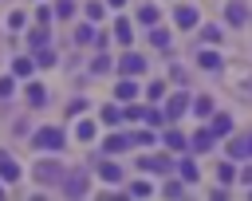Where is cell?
I'll use <instances>...</instances> for the list:
<instances>
[{
	"instance_id": "1",
	"label": "cell",
	"mask_w": 252,
	"mask_h": 201,
	"mask_svg": "<svg viewBox=\"0 0 252 201\" xmlns=\"http://www.w3.org/2000/svg\"><path fill=\"white\" fill-rule=\"evenodd\" d=\"M63 142H67V134L59 126H43V130L32 134V146L35 150H63Z\"/></svg>"
},
{
	"instance_id": "2",
	"label": "cell",
	"mask_w": 252,
	"mask_h": 201,
	"mask_svg": "<svg viewBox=\"0 0 252 201\" xmlns=\"http://www.w3.org/2000/svg\"><path fill=\"white\" fill-rule=\"evenodd\" d=\"M32 177L43 181V185H63V166L59 162H35L32 166Z\"/></svg>"
},
{
	"instance_id": "3",
	"label": "cell",
	"mask_w": 252,
	"mask_h": 201,
	"mask_svg": "<svg viewBox=\"0 0 252 201\" xmlns=\"http://www.w3.org/2000/svg\"><path fill=\"white\" fill-rule=\"evenodd\" d=\"M228 79H232V91H236L240 99H252V75H248V67L232 63V67H228Z\"/></svg>"
},
{
	"instance_id": "4",
	"label": "cell",
	"mask_w": 252,
	"mask_h": 201,
	"mask_svg": "<svg viewBox=\"0 0 252 201\" xmlns=\"http://www.w3.org/2000/svg\"><path fill=\"white\" fill-rule=\"evenodd\" d=\"M63 193H71V197H83V193H87V173H83V169L67 173V177H63Z\"/></svg>"
},
{
	"instance_id": "5",
	"label": "cell",
	"mask_w": 252,
	"mask_h": 201,
	"mask_svg": "<svg viewBox=\"0 0 252 201\" xmlns=\"http://www.w3.org/2000/svg\"><path fill=\"white\" fill-rule=\"evenodd\" d=\"M142 169H150V173H169L173 162H169L165 154H146V158H142Z\"/></svg>"
},
{
	"instance_id": "6",
	"label": "cell",
	"mask_w": 252,
	"mask_h": 201,
	"mask_svg": "<svg viewBox=\"0 0 252 201\" xmlns=\"http://www.w3.org/2000/svg\"><path fill=\"white\" fill-rule=\"evenodd\" d=\"M173 20H177V28H197V8H189V4H177L173 8Z\"/></svg>"
},
{
	"instance_id": "7",
	"label": "cell",
	"mask_w": 252,
	"mask_h": 201,
	"mask_svg": "<svg viewBox=\"0 0 252 201\" xmlns=\"http://www.w3.org/2000/svg\"><path fill=\"white\" fill-rule=\"evenodd\" d=\"M118 71H122V75H142V71H146V59H142V55H122V59H118Z\"/></svg>"
},
{
	"instance_id": "8",
	"label": "cell",
	"mask_w": 252,
	"mask_h": 201,
	"mask_svg": "<svg viewBox=\"0 0 252 201\" xmlns=\"http://www.w3.org/2000/svg\"><path fill=\"white\" fill-rule=\"evenodd\" d=\"M189 110V95H173L169 102H165V118H181Z\"/></svg>"
},
{
	"instance_id": "9",
	"label": "cell",
	"mask_w": 252,
	"mask_h": 201,
	"mask_svg": "<svg viewBox=\"0 0 252 201\" xmlns=\"http://www.w3.org/2000/svg\"><path fill=\"white\" fill-rule=\"evenodd\" d=\"M114 95H118V99H122V102H130V99H134V95H138V83H134V75H122V83H118V87H114Z\"/></svg>"
},
{
	"instance_id": "10",
	"label": "cell",
	"mask_w": 252,
	"mask_h": 201,
	"mask_svg": "<svg viewBox=\"0 0 252 201\" xmlns=\"http://www.w3.org/2000/svg\"><path fill=\"white\" fill-rule=\"evenodd\" d=\"M0 177H4V181H16V177H20V166H16L4 150H0Z\"/></svg>"
},
{
	"instance_id": "11",
	"label": "cell",
	"mask_w": 252,
	"mask_h": 201,
	"mask_svg": "<svg viewBox=\"0 0 252 201\" xmlns=\"http://www.w3.org/2000/svg\"><path fill=\"white\" fill-rule=\"evenodd\" d=\"M213 138H217V134H213V130H197V134H193V138H189V146H193V150H197V154H201V150H209V146H213Z\"/></svg>"
},
{
	"instance_id": "12",
	"label": "cell",
	"mask_w": 252,
	"mask_h": 201,
	"mask_svg": "<svg viewBox=\"0 0 252 201\" xmlns=\"http://www.w3.org/2000/svg\"><path fill=\"white\" fill-rule=\"evenodd\" d=\"M228 158H252V154H248V134H240V138L228 142Z\"/></svg>"
},
{
	"instance_id": "13",
	"label": "cell",
	"mask_w": 252,
	"mask_h": 201,
	"mask_svg": "<svg viewBox=\"0 0 252 201\" xmlns=\"http://www.w3.org/2000/svg\"><path fill=\"white\" fill-rule=\"evenodd\" d=\"M197 63H201L205 71H220V51H201Z\"/></svg>"
},
{
	"instance_id": "14",
	"label": "cell",
	"mask_w": 252,
	"mask_h": 201,
	"mask_svg": "<svg viewBox=\"0 0 252 201\" xmlns=\"http://www.w3.org/2000/svg\"><path fill=\"white\" fill-rule=\"evenodd\" d=\"M94 169H98V177H106V181H122V169H118L114 162H98Z\"/></svg>"
},
{
	"instance_id": "15",
	"label": "cell",
	"mask_w": 252,
	"mask_h": 201,
	"mask_svg": "<svg viewBox=\"0 0 252 201\" xmlns=\"http://www.w3.org/2000/svg\"><path fill=\"white\" fill-rule=\"evenodd\" d=\"M28 102H32V106H43V102H47V91H43L39 83H28Z\"/></svg>"
},
{
	"instance_id": "16",
	"label": "cell",
	"mask_w": 252,
	"mask_h": 201,
	"mask_svg": "<svg viewBox=\"0 0 252 201\" xmlns=\"http://www.w3.org/2000/svg\"><path fill=\"white\" fill-rule=\"evenodd\" d=\"M213 134H232V118L228 114H213V126H209Z\"/></svg>"
},
{
	"instance_id": "17",
	"label": "cell",
	"mask_w": 252,
	"mask_h": 201,
	"mask_svg": "<svg viewBox=\"0 0 252 201\" xmlns=\"http://www.w3.org/2000/svg\"><path fill=\"white\" fill-rule=\"evenodd\" d=\"M244 20H248L244 4H240V0H232V4H228V24H244Z\"/></svg>"
},
{
	"instance_id": "18",
	"label": "cell",
	"mask_w": 252,
	"mask_h": 201,
	"mask_svg": "<svg viewBox=\"0 0 252 201\" xmlns=\"http://www.w3.org/2000/svg\"><path fill=\"white\" fill-rule=\"evenodd\" d=\"M32 67H35V59H28V55H16V63H12V75H32Z\"/></svg>"
},
{
	"instance_id": "19",
	"label": "cell",
	"mask_w": 252,
	"mask_h": 201,
	"mask_svg": "<svg viewBox=\"0 0 252 201\" xmlns=\"http://www.w3.org/2000/svg\"><path fill=\"white\" fill-rule=\"evenodd\" d=\"M126 146H134L130 134H114V138H106V150H110V154H118V150H126Z\"/></svg>"
},
{
	"instance_id": "20",
	"label": "cell",
	"mask_w": 252,
	"mask_h": 201,
	"mask_svg": "<svg viewBox=\"0 0 252 201\" xmlns=\"http://www.w3.org/2000/svg\"><path fill=\"white\" fill-rule=\"evenodd\" d=\"M138 20H142V24H158L161 16H158V8H154V4H142V8H138Z\"/></svg>"
},
{
	"instance_id": "21",
	"label": "cell",
	"mask_w": 252,
	"mask_h": 201,
	"mask_svg": "<svg viewBox=\"0 0 252 201\" xmlns=\"http://www.w3.org/2000/svg\"><path fill=\"white\" fill-rule=\"evenodd\" d=\"M28 43H32V47H47V28L39 24V28H35V32L28 35Z\"/></svg>"
},
{
	"instance_id": "22",
	"label": "cell",
	"mask_w": 252,
	"mask_h": 201,
	"mask_svg": "<svg viewBox=\"0 0 252 201\" xmlns=\"http://www.w3.org/2000/svg\"><path fill=\"white\" fill-rule=\"evenodd\" d=\"M150 43H154V47H169V32H165V28H154V32H150Z\"/></svg>"
},
{
	"instance_id": "23",
	"label": "cell",
	"mask_w": 252,
	"mask_h": 201,
	"mask_svg": "<svg viewBox=\"0 0 252 201\" xmlns=\"http://www.w3.org/2000/svg\"><path fill=\"white\" fill-rule=\"evenodd\" d=\"M165 146H169V150H185L189 142H185V134H177V130H169V134H165Z\"/></svg>"
},
{
	"instance_id": "24",
	"label": "cell",
	"mask_w": 252,
	"mask_h": 201,
	"mask_svg": "<svg viewBox=\"0 0 252 201\" xmlns=\"http://www.w3.org/2000/svg\"><path fill=\"white\" fill-rule=\"evenodd\" d=\"M181 177H185V181H197V177H201L197 162H189V158H185V162H181Z\"/></svg>"
},
{
	"instance_id": "25",
	"label": "cell",
	"mask_w": 252,
	"mask_h": 201,
	"mask_svg": "<svg viewBox=\"0 0 252 201\" xmlns=\"http://www.w3.org/2000/svg\"><path fill=\"white\" fill-rule=\"evenodd\" d=\"M35 63H39V67H51V63H55V51H47V47H35Z\"/></svg>"
},
{
	"instance_id": "26",
	"label": "cell",
	"mask_w": 252,
	"mask_h": 201,
	"mask_svg": "<svg viewBox=\"0 0 252 201\" xmlns=\"http://www.w3.org/2000/svg\"><path fill=\"white\" fill-rule=\"evenodd\" d=\"M193 110H197V114H213V99H209V95L193 99Z\"/></svg>"
},
{
	"instance_id": "27",
	"label": "cell",
	"mask_w": 252,
	"mask_h": 201,
	"mask_svg": "<svg viewBox=\"0 0 252 201\" xmlns=\"http://www.w3.org/2000/svg\"><path fill=\"white\" fill-rule=\"evenodd\" d=\"M75 134H79V138H83V142H91V138H94V122H91V118H83V122H79V130H75Z\"/></svg>"
},
{
	"instance_id": "28",
	"label": "cell",
	"mask_w": 252,
	"mask_h": 201,
	"mask_svg": "<svg viewBox=\"0 0 252 201\" xmlns=\"http://www.w3.org/2000/svg\"><path fill=\"white\" fill-rule=\"evenodd\" d=\"M55 16L71 20V16H75V0H59V4H55Z\"/></svg>"
},
{
	"instance_id": "29",
	"label": "cell",
	"mask_w": 252,
	"mask_h": 201,
	"mask_svg": "<svg viewBox=\"0 0 252 201\" xmlns=\"http://www.w3.org/2000/svg\"><path fill=\"white\" fill-rule=\"evenodd\" d=\"M102 12H106L102 0H91V4H87V16H91V20H102Z\"/></svg>"
},
{
	"instance_id": "30",
	"label": "cell",
	"mask_w": 252,
	"mask_h": 201,
	"mask_svg": "<svg viewBox=\"0 0 252 201\" xmlns=\"http://www.w3.org/2000/svg\"><path fill=\"white\" fill-rule=\"evenodd\" d=\"M114 35H118L122 43H130V35H134V32H130V24H126V20H118V24H114Z\"/></svg>"
},
{
	"instance_id": "31",
	"label": "cell",
	"mask_w": 252,
	"mask_h": 201,
	"mask_svg": "<svg viewBox=\"0 0 252 201\" xmlns=\"http://www.w3.org/2000/svg\"><path fill=\"white\" fill-rule=\"evenodd\" d=\"M91 71H94V75L110 71V59H106V55H94V59H91Z\"/></svg>"
},
{
	"instance_id": "32",
	"label": "cell",
	"mask_w": 252,
	"mask_h": 201,
	"mask_svg": "<svg viewBox=\"0 0 252 201\" xmlns=\"http://www.w3.org/2000/svg\"><path fill=\"white\" fill-rule=\"evenodd\" d=\"M217 177H220V181H232V177H236L232 162H220V166H217Z\"/></svg>"
},
{
	"instance_id": "33",
	"label": "cell",
	"mask_w": 252,
	"mask_h": 201,
	"mask_svg": "<svg viewBox=\"0 0 252 201\" xmlns=\"http://www.w3.org/2000/svg\"><path fill=\"white\" fill-rule=\"evenodd\" d=\"M75 39H79V43H91V39H94V28H91V24H83V28L75 32Z\"/></svg>"
},
{
	"instance_id": "34",
	"label": "cell",
	"mask_w": 252,
	"mask_h": 201,
	"mask_svg": "<svg viewBox=\"0 0 252 201\" xmlns=\"http://www.w3.org/2000/svg\"><path fill=\"white\" fill-rule=\"evenodd\" d=\"M201 39H205V43H220V28H213V24H209V28L201 32Z\"/></svg>"
},
{
	"instance_id": "35",
	"label": "cell",
	"mask_w": 252,
	"mask_h": 201,
	"mask_svg": "<svg viewBox=\"0 0 252 201\" xmlns=\"http://www.w3.org/2000/svg\"><path fill=\"white\" fill-rule=\"evenodd\" d=\"M146 95H150V99H154V102H158V99H161V95H165V83H161V79H158V83H150V87H146Z\"/></svg>"
},
{
	"instance_id": "36",
	"label": "cell",
	"mask_w": 252,
	"mask_h": 201,
	"mask_svg": "<svg viewBox=\"0 0 252 201\" xmlns=\"http://www.w3.org/2000/svg\"><path fill=\"white\" fill-rule=\"evenodd\" d=\"M102 122H110V126H114V122H122V114H118V106H102Z\"/></svg>"
},
{
	"instance_id": "37",
	"label": "cell",
	"mask_w": 252,
	"mask_h": 201,
	"mask_svg": "<svg viewBox=\"0 0 252 201\" xmlns=\"http://www.w3.org/2000/svg\"><path fill=\"white\" fill-rule=\"evenodd\" d=\"M150 189H154L150 181H134V185H130V193H134V197H150Z\"/></svg>"
},
{
	"instance_id": "38",
	"label": "cell",
	"mask_w": 252,
	"mask_h": 201,
	"mask_svg": "<svg viewBox=\"0 0 252 201\" xmlns=\"http://www.w3.org/2000/svg\"><path fill=\"white\" fill-rule=\"evenodd\" d=\"M8 28L20 32V28H24V12H12V16H8Z\"/></svg>"
},
{
	"instance_id": "39",
	"label": "cell",
	"mask_w": 252,
	"mask_h": 201,
	"mask_svg": "<svg viewBox=\"0 0 252 201\" xmlns=\"http://www.w3.org/2000/svg\"><path fill=\"white\" fill-rule=\"evenodd\" d=\"M12 87H16V83L4 75V79H0V99H8V95H12Z\"/></svg>"
},
{
	"instance_id": "40",
	"label": "cell",
	"mask_w": 252,
	"mask_h": 201,
	"mask_svg": "<svg viewBox=\"0 0 252 201\" xmlns=\"http://www.w3.org/2000/svg\"><path fill=\"white\" fill-rule=\"evenodd\" d=\"M126 118H142V122H146V110H142V106H126Z\"/></svg>"
},
{
	"instance_id": "41",
	"label": "cell",
	"mask_w": 252,
	"mask_h": 201,
	"mask_svg": "<svg viewBox=\"0 0 252 201\" xmlns=\"http://www.w3.org/2000/svg\"><path fill=\"white\" fill-rule=\"evenodd\" d=\"M181 193H185V189H181L177 181H169V185H165V197H181Z\"/></svg>"
},
{
	"instance_id": "42",
	"label": "cell",
	"mask_w": 252,
	"mask_h": 201,
	"mask_svg": "<svg viewBox=\"0 0 252 201\" xmlns=\"http://www.w3.org/2000/svg\"><path fill=\"white\" fill-rule=\"evenodd\" d=\"M106 4H110V8H122V4H126V0H106Z\"/></svg>"
},
{
	"instance_id": "43",
	"label": "cell",
	"mask_w": 252,
	"mask_h": 201,
	"mask_svg": "<svg viewBox=\"0 0 252 201\" xmlns=\"http://www.w3.org/2000/svg\"><path fill=\"white\" fill-rule=\"evenodd\" d=\"M248 154H252V134H248Z\"/></svg>"
}]
</instances>
